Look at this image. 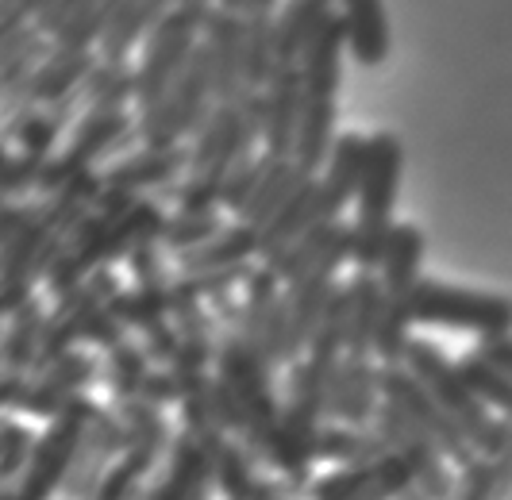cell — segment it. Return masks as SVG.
Segmentation results:
<instances>
[{"label": "cell", "instance_id": "obj_33", "mask_svg": "<svg viewBox=\"0 0 512 500\" xmlns=\"http://www.w3.org/2000/svg\"><path fill=\"white\" fill-rule=\"evenodd\" d=\"M104 354H108V358H104V377H108V389H112L116 404L135 400L139 389H143V381H147V374L154 370V362L147 358L143 343L124 339L120 347L104 350Z\"/></svg>", "mask_w": 512, "mask_h": 500}, {"label": "cell", "instance_id": "obj_9", "mask_svg": "<svg viewBox=\"0 0 512 500\" xmlns=\"http://www.w3.org/2000/svg\"><path fill=\"white\" fill-rule=\"evenodd\" d=\"M351 262V224H339L332 235V243L324 247V254L301 270L293 281H285V308H289V350L293 362L305 354L308 335L320 320L324 304L332 297V289L339 285V270Z\"/></svg>", "mask_w": 512, "mask_h": 500}, {"label": "cell", "instance_id": "obj_15", "mask_svg": "<svg viewBox=\"0 0 512 500\" xmlns=\"http://www.w3.org/2000/svg\"><path fill=\"white\" fill-rule=\"evenodd\" d=\"M201 47L208 54L216 104L243 97L247 93V77H243V24H239V12L212 8L205 20V31H201Z\"/></svg>", "mask_w": 512, "mask_h": 500}, {"label": "cell", "instance_id": "obj_21", "mask_svg": "<svg viewBox=\"0 0 512 500\" xmlns=\"http://www.w3.org/2000/svg\"><path fill=\"white\" fill-rule=\"evenodd\" d=\"M335 120H339L335 97H305L301 120H297L293 154H289V162H293L301 174L316 177L320 170H324V166H328L335 139H339V131H335Z\"/></svg>", "mask_w": 512, "mask_h": 500}, {"label": "cell", "instance_id": "obj_46", "mask_svg": "<svg viewBox=\"0 0 512 500\" xmlns=\"http://www.w3.org/2000/svg\"><path fill=\"white\" fill-rule=\"evenodd\" d=\"M197 500H208V493H205V497H197Z\"/></svg>", "mask_w": 512, "mask_h": 500}, {"label": "cell", "instance_id": "obj_3", "mask_svg": "<svg viewBox=\"0 0 512 500\" xmlns=\"http://www.w3.org/2000/svg\"><path fill=\"white\" fill-rule=\"evenodd\" d=\"M212 104H216V97H212L208 54L205 47H197L193 58L185 62L181 77L170 85V93L151 108L135 112V139L143 147H181L208 120Z\"/></svg>", "mask_w": 512, "mask_h": 500}, {"label": "cell", "instance_id": "obj_4", "mask_svg": "<svg viewBox=\"0 0 512 500\" xmlns=\"http://www.w3.org/2000/svg\"><path fill=\"white\" fill-rule=\"evenodd\" d=\"M412 324L455 327L478 339H497V335H512V300L501 293H482V289L447 285L436 277H420L412 293Z\"/></svg>", "mask_w": 512, "mask_h": 500}, {"label": "cell", "instance_id": "obj_22", "mask_svg": "<svg viewBox=\"0 0 512 500\" xmlns=\"http://www.w3.org/2000/svg\"><path fill=\"white\" fill-rule=\"evenodd\" d=\"M258 258V227L231 220L208 243L174 258V274H205V270H228V266H247Z\"/></svg>", "mask_w": 512, "mask_h": 500}, {"label": "cell", "instance_id": "obj_29", "mask_svg": "<svg viewBox=\"0 0 512 500\" xmlns=\"http://www.w3.org/2000/svg\"><path fill=\"white\" fill-rule=\"evenodd\" d=\"M385 454V443L374 435V427H347L324 424L316 435V458L335 462V466H366Z\"/></svg>", "mask_w": 512, "mask_h": 500}, {"label": "cell", "instance_id": "obj_27", "mask_svg": "<svg viewBox=\"0 0 512 500\" xmlns=\"http://www.w3.org/2000/svg\"><path fill=\"white\" fill-rule=\"evenodd\" d=\"M135 104V66L97 62L81 81V112H131Z\"/></svg>", "mask_w": 512, "mask_h": 500}, {"label": "cell", "instance_id": "obj_41", "mask_svg": "<svg viewBox=\"0 0 512 500\" xmlns=\"http://www.w3.org/2000/svg\"><path fill=\"white\" fill-rule=\"evenodd\" d=\"M39 208H43V200H35V204H20V200H8L4 208H0V250L8 247L20 231H24L35 216H39Z\"/></svg>", "mask_w": 512, "mask_h": 500}, {"label": "cell", "instance_id": "obj_14", "mask_svg": "<svg viewBox=\"0 0 512 500\" xmlns=\"http://www.w3.org/2000/svg\"><path fill=\"white\" fill-rule=\"evenodd\" d=\"M97 358L85 354V350H70L66 358L51 362L47 370L27 377V389L20 397V408L31 412V416H58L70 400L85 397V389L93 385L97 377Z\"/></svg>", "mask_w": 512, "mask_h": 500}, {"label": "cell", "instance_id": "obj_12", "mask_svg": "<svg viewBox=\"0 0 512 500\" xmlns=\"http://www.w3.org/2000/svg\"><path fill=\"white\" fill-rule=\"evenodd\" d=\"M189 170V147H139L124 154L120 162H112L101 174V193L116 197H158L170 185H178V177Z\"/></svg>", "mask_w": 512, "mask_h": 500}, {"label": "cell", "instance_id": "obj_45", "mask_svg": "<svg viewBox=\"0 0 512 500\" xmlns=\"http://www.w3.org/2000/svg\"><path fill=\"white\" fill-rule=\"evenodd\" d=\"M8 154H12V150H8V143H0V170H4V162H8Z\"/></svg>", "mask_w": 512, "mask_h": 500}, {"label": "cell", "instance_id": "obj_7", "mask_svg": "<svg viewBox=\"0 0 512 500\" xmlns=\"http://www.w3.org/2000/svg\"><path fill=\"white\" fill-rule=\"evenodd\" d=\"M205 20L201 12H189V8H178L158 24L151 39L143 43V58L135 62V112L151 108L158 100L170 93V85L181 77L185 62L193 58V50L201 47V31H205Z\"/></svg>", "mask_w": 512, "mask_h": 500}, {"label": "cell", "instance_id": "obj_32", "mask_svg": "<svg viewBox=\"0 0 512 500\" xmlns=\"http://www.w3.org/2000/svg\"><path fill=\"white\" fill-rule=\"evenodd\" d=\"M224 227V216H220V208H212V212H166V224L158 231V247L162 254L170 258H181V254H189V250H197L201 243H208L216 231Z\"/></svg>", "mask_w": 512, "mask_h": 500}, {"label": "cell", "instance_id": "obj_16", "mask_svg": "<svg viewBox=\"0 0 512 500\" xmlns=\"http://www.w3.org/2000/svg\"><path fill=\"white\" fill-rule=\"evenodd\" d=\"M301 108H305V85L297 66H278L262 85V154L270 158L293 154Z\"/></svg>", "mask_w": 512, "mask_h": 500}, {"label": "cell", "instance_id": "obj_25", "mask_svg": "<svg viewBox=\"0 0 512 500\" xmlns=\"http://www.w3.org/2000/svg\"><path fill=\"white\" fill-rule=\"evenodd\" d=\"M312 208H316V177H305L285 204L266 220V227L258 231V258L270 262L278 250H285L308 224H312Z\"/></svg>", "mask_w": 512, "mask_h": 500}, {"label": "cell", "instance_id": "obj_35", "mask_svg": "<svg viewBox=\"0 0 512 500\" xmlns=\"http://www.w3.org/2000/svg\"><path fill=\"white\" fill-rule=\"evenodd\" d=\"M462 377L470 381V389L482 397L486 408H497L505 420H512V377H505L501 370H493L489 362H482L474 350L459 362Z\"/></svg>", "mask_w": 512, "mask_h": 500}, {"label": "cell", "instance_id": "obj_28", "mask_svg": "<svg viewBox=\"0 0 512 500\" xmlns=\"http://www.w3.org/2000/svg\"><path fill=\"white\" fill-rule=\"evenodd\" d=\"M308 174H301L289 158H270L266 162V174L258 177V185H255V193L247 197V204L239 208V216L235 220H243V224H251V227H266V220L278 212L285 204V197L305 181Z\"/></svg>", "mask_w": 512, "mask_h": 500}, {"label": "cell", "instance_id": "obj_30", "mask_svg": "<svg viewBox=\"0 0 512 500\" xmlns=\"http://www.w3.org/2000/svg\"><path fill=\"white\" fill-rule=\"evenodd\" d=\"M47 54H51V39H43L35 27L12 35L8 43H0V100L12 97L27 77L39 70V62Z\"/></svg>", "mask_w": 512, "mask_h": 500}, {"label": "cell", "instance_id": "obj_26", "mask_svg": "<svg viewBox=\"0 0 512 500\" xmlns=\"http://www.w3.org/2000/svg\"><path fill=\"white\" fill-rule=\"evenodd\" d=\"M335 0H282L274 16V50L278 66H297V54L308 43V35L332 16Z\"/></svg>", "mask_w": 512, "mask_h": 500}, {"label": "cell", "instance_id": "obj_37", "mask_svg": "<svg viewBox=\"0 0 512 500\" xmlns=\"http://www.w3.org/2000/svg\"><path fill=\"white\" fill-rule=\"evenodd\" d=\"M27 458H31V431L20 424H0V481L20 474Z\"/></svg>", "mask_w": 512, "mask_h": 500}, {"label": "cell", "instance_id": "obj_34", "mask_svg": "<svg viewBox=\"0 0 512 500\" xmlns=\"http://www.w3.org/2000/svg\"><path fill=\"white\" fill-rule=\"evenodd\" d=\"M339 224H343V220H339ZM339 224H308L305 231L289 243V247L278 250V254H274L270 262H262V266H266V270H274V277H278L282 285L285 281H293L301 270H308V266L324 254V247L332 243V235H335V227Z\"/></svg>", "mask_w": 512, "mask_h": 500}, {"label": "cell", "instance_id": "obj_11", "mask_svg": "<svg viewBox=\"0 0 512 500\" xmlns=\"http://www.w3.org/2000/svg\"><path fill=\"white\" fill-rule=\"evenodd\" d=\"M370 427L385 443V450H393L409 466L412 481L424 493V500H455V481H451V470H447V458L439 454L436 443L412 424L409 416H401L393 404L382 400Z\"/></svg>", "mask_w": 512, "mask_h": 500}, {"label": "cell", "instance_id": "obj_18", "mask_svg": "<svg viewBox=\"0 0 512 500\" xmlns=\"http://www.w3.org/2000/svg\"><path fill=\"white\" fill-rule=\"evenodd\" d=\"M343 54H347V31L339 12L308 35V43L297 54V74L305 85V97H335L343 85Z\"/></svg>", "mask_w": 512, "mask_h": 500}, {"label": "cell", "instance_id": "obj_13", "mask_svg": "<svg viewBox=\"0 0 512 500\" xmlns=\"http://www.w3.org/2000/svg\"><path fill=\"white\" fill-rule=\"evenodd\" d=\"M362 166H366V135L359 131H343L335 139L328 166L316 174V208H312V224H339L347 204L359 197Z\"/></svg>", "mask_w": 512, "mask_h": 500}, {"label": "cell", "instance_id": "obj_39", "mask_svg": "<svg viewBox=\"0 0 512 500\" xmlns=\"http://www.w3.org/2000/svg\"><path fill=\"white\" fill-rule=\"evenodd\" d=\"M43 0H0V43H8L12 35H20L27 27H35V12Z\"/></svg>", "mask_w": 512, "mask_h": 500}, {"label": "cell", "instance_id": "obj_23", "mask_svg": "<svg viewBox=\"0 0 512 500\" xmlns=\"http://www.w3.org/2000/svg\"><path fill=\"white\" fill-rule=\"evenodd\" d=\"M343 285H347V350L343 354L374 358V339L382 320V281L378 274L355 270Z\"/></svg>", "mask_w": 512, "mask_h": 500}, {"label": "cell", "instance_id": "obj_24", "mask_svg": "<svg viewBox=\"0 0 512 500\" xmlns=\"http://www.w3.org/2000/svg\"><path fill=\"white\" fill-rule=\"evenodd\" d=\"M43 324H47V308L43 300H24L0 335V374L8 377H31L35 370V354H39V339H43Z\"/></svg>", "mask_w": 512, "mask_h": 500}, {"label": "cell", "instance_id": "obj_10", "mask_svg": "<svg viewBox=\"0 0 512 500\" xmlns=\"http://www.w3.org/2000/svg\"><path fill=\"white\" fill-rule=\"evenodd\" d=\"M378 389H382L385 404H393L401 416H409L412 424L436 443L439 454L451 458L455 466H466L478 454V450L470 447V439L459 431V424L439 408L436 400L428 397V389L405 366H378Z\"/></svg>", "mask_w": 512, "mask_h": 500}, {"label": "cell", "instance_id": "obj_20", "mask_svg": "<svg viewBox=\"0 0 512 500\" xmlns=\"http://www.w3.org/2000/svg\"><path fill=\"white\" fill-rule=\"evenodd\" d=\"M178 0H124L116 20L104 31L101 47H97V58L101 62H131V50L143 47L151 39L158 24L174 12Z\"/></svg>", "mask_w": 512, "mask_h": 500}, {"label": "cell", "instance_id": "obj_47", "mask_svg": "<svg viewBox=\"0 0 512 500\" xmlns=\"http://www.w3.org/2000/svg\"><path fill=\"white\" fill-rule=\"evenodd\" d=\"M509 500H512V497H509Z\"/></svg>", "mask_w": 512, "mask_h": 500}, {"label": "cell", "instance_id": "obj_5", "mask_svg": "<svg viewBox=\"0 0 512 500\" xmlns=\"http://www.w3.org/2000/svg\"><path fill=\"white\" fill-rule=\"evenodd\" d=\"M128 143H135V112H81L70 131V143L51 154V162L43 166L35 193L54 197L74 177L97 174V162L112 158Z\"/></svg>", "mask_w": 512, "mask_h": 500}, {"label": "cell", "instance_id": "obj_31", "mask_svg": "<svg viewBox=\"0 0 512 500\" xmlns=\"http://www.w3.org/2000/svg\"><path fill=\"white\" fill-rule=\"evenodd\" d=\"M124 0H85L74 16L66 20V27L51 39L54 50H97L104 39L108 24L116 20Z\"/></svg>", "mask_w": 512, "mask_h": 500}, {"label": "cell", "instance_id": "obj_8", "mask_svg": "<svg viewBox=\"0 0 512 500\" xmlns=\"http://www.w3.org/2000/svg\"><path fill=\"white\" fill-rule=\"evenodd\" d=\"M120 289H124L120 277L108 266V270H97L93 277H85L70 293L54 297V308L47 312V324H43V339H39V354H35V370L31 374L47 370L51 362L66 358L70 350H77V343H85V331L93 324V316Z\"/></svg>", "mask_w": 512, "mask_h": 500}, {"label": "cell", "instance_id": "obj_38", "mask_svg": "<svg viewBox=\"0 0 512 500\" xmlns=\"http://www.w3.org/2000/svg\"><path fill=\"white\" fill-rule=\"evenodd\" d=\"M455 500H497L493 474H489V462L482 454H474V458L462 466V481H459V489H455Z\"/></svg>", "mask_w": 512, "mask_h": 500}, {"label": "cell", "instance_id": "obj_44", "mask_svg": "<svg viewBox=\"0 0 512 500\" xmlns=\"http://www.w3.org/2000/svg\"><path fill=\"white\" fill-rule=\"evenodd\" d=\"M216 8H228V12H239V0H216Z\"/></svg>", "mask_w": 512, "mask_h": 500}, {"label": "cell", "instance_id": "obj_42", "mask_svg": "<svg viewBox=\"0 0 512 500\" xmlns=\"http://www.w3.org/2000/svg\"><path fill=\"white\" fill-rule=\"evenodd\" d=\"M474 354L489 362L493 370H501L505 377H512V335H497V339H482Z\"/></svg>", "mask_w": 512, "mask_h": 500}, {"label": "cell", "instance_id": "obj_40", "mask_svg": "<svg viewBox=\"0 0 512 500\" xmlns=\"http://www.w3.org/2000/svg\"><path fill=\"white\" fill-rule=\"evenodd\" d=\"M81 4H85V0H43L39 12H35V31H39L43 39H54Z\"/></svg>", "mask_w": 512, "mask_h": 500}, {"label": "cell", "instance_id": "obj_36", "mask_svg": "<svg viewBox=\"0 0 512 500\" xmlns=\"http://www.w3.org/2000/svg\"><path fill=\"white\" fill-rule=\"evenodd\" d=\"M266 162H270V154H262L258 150L251 162H243V166H235L224 181V189H220V208H228L231 216H239V208L247 204V197L255 193L258 177L266 174Z\"/></svg>", "mask_w": 512, "mask_h": 500}, {"label": "cell", "instance_id": "obj_17", "mask_svg": "<svg viewBox=\"0 0 512 500\" xmlns=\"http://www.w3.org/2000/svg\"><path fill=\"white\" fill-rule=\"evenodd\" d=\"M378 404H382V389H378L374 358L343 354L339 366H335L332 389H328V424L370 427Z\"/></svg>", "mask_w": 512, "mask_h": 500}, {"label": "cell", "instance_id": "obj_1", "mask_svg": "<svg viewBox=\"0 0 512 500\" xmlns=\"http://www.w3.org/2000/svg\"><path fill=\"white\" fill-rule=\"evenodd\" d=\"M401 174H405V147L393 131H374L366 135V166L359 181V216L351 224V266L374 274L382 266L385 243L393 231V208L401 193Z\"/></svg>", "mask_w": 512, "mask_h": 500}, {"label": "cell", "instance_id": "obj_19", "mask_svg": "<svg viewBox=\"0 0 512 500\" xmlns=\"http://www.w3.org/2000/svg\"><path fill=\"white\" fill-rule=\"evenodd\" d=\"M335 4L347 31V54L362 70H378L389 58V43H393L385 0H335Z\"/></svg>", "mask_w": 512, "mask_h": 500}, {"label": "cell", "instance_id": "obj_6", "mask_svg": "<svg viewBox=\"0 0 512 500\" xmlns=\"http://www.w3.org/2000/svg\"><path fill=\"white\" fill-rule=\"evenodd\" d=\"M405 370L428 389V397L459 424V431L470 439V447L478 450V443L486 439L489 424H493V416L482 404V397L470 389V381L462 377L459 362H451L432 339H416L412 335L409 350H405Z\"/></svg>", "mask_w": 512, "mask_h": 500}, {"label": "cell", "instance_id": "obj_2", "mask_svg": "<svg viewBox=\"0 0 512 500\" xmlns=\"http://www.w3.org/2000/svg\"><path fill=\"white\" fill-rule=\"evenodd\" d=\"M424 231L416 224H393L389 243H385L382 266L374 270L382 281V320H378V339H374V358L378 366H405V350L412 343V293L420 285V266H424Z\"/></svg>", "mask_w": 512, "mask_h": 500}, {"label": "cell", "instance_id": "obj_43", "mask_svg": "<svg viewBox=\"0 0 512 500\" xmlns=\"http://www.w3.org/2000/svg\"><path fill=\"white\" fill-rule=\"evenodd\" d=\"M178 8H189V12H201V16H208V12L216 8V0H178Z\"/></svg>", "mask_w": 512, "mask_h": 500}]
</instances>
